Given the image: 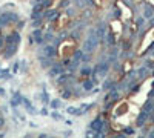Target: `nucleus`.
Instances as JSON below:
<instances>
[{
  "instance_id": "obj_1",
  "label": "nucleus",
  "mask_w": 154,
  "mask_h": 138,
  "mask_svg": "<svg viewBox=\"0 0 154 138\" xmlns=\"http://www.w3.org/2000/svg\"><path fill=\"white\" fill-rule=\"evenodd\" d=\"M103 127H105V123L100 118H96L94 121H91V124H89V129H91L93 132H100Z\"/></svg>"
},
{
  "instance_id": "obj_2",
  "label": "nucleus",
  "mask_w": 154,
  "mask_h": 138,
  "mask_svg": "<svg viewBox=\"0 0 154 138\" xmlns=\"http://www.w3.org/2000/svg\"><path fill=\"white\" fill-rule=\"evenodd\" d=\"M96 43H97V40L94 39V37L91 35L89 39L86 40V43H85V51H88V52H91L94 48H96Z\"/></svg>"
},
{
  "instance_id": "obj_3",
  "label": "nucleus",
  "mask_w": 154,
  "mask_h": 138,
  "mask_svg": "<svg viewBox=\"0 0 154 138\" xmlns=\"http://www.w3.org/2000/svg\"><path fill=\"white\" fill-rule=\"evenodd\" d=\"M15 49H17V46H15V43H10L8 45V48L3 51V55H5V58H10L11 55L15 52Z\"/></svg>"
},
{
  "instance_id": "obj_4",
  "label": "nucleus",
  "mask_w": 154,
  "mask_h": 138,
  "mask_svg": "<svg viewBox=\"0 0 154 138\" xmlns=\"http://www.w3.org/2000/svg\"><path fill=\"white\" fill-rule=\"evenodd\" d=\"M22 103L25 104V109H26V112H28V114H31V115H34L35 114V109L32 107V104H31V101L28 100V98H22Z\"/></svg>"
},
{
  "instance_id": "obj_5",
  "label": "nucleus",
  "mask_w": 154,
  "mask_h": 138,
  "mask_svg": "<svg viewBox=\"0 0 154 138\" xmlns=\"http://www.w3.org/2000/svg\"><path fill=\"white\" fill-rule=\"evenodd\" d=\"M22 95H20V92H14V97H13V100H11V106L15 109L17 106H19L20 103H22Z\"/></svg>"
},
{
  "instance_id": "obj_6",
  "label": "nucleus",
  "mask_w": 154,
  "mask_h": 138,
  "mask_svg": "<svg viewBox=\"0 0 154 138\" xmlns=\"http://www.w3.org/2000/svg\"><path fill=\"white\" fill-rule=\"evenodd\" d=\"M43 52H45V55H46L48 58H51V57L56 55V48L51 46V45H46V46H45V49H43Z\"/></svg>"
},
{
  "instance_id": "obj_7",
  "label": "nucleus",
  "mask_w": 154,
  "mask_h": 138,
  "mask_svg": "<svg viewBox=\"0 0 154 138\" xmlns=\"http://www.w3.org/2000/svg\"><path fill=\"white\" fill-rule=\"evenodd\" d=\"M49 106H51L52 109H59V107H62V100H59V98L51 100V101H49Z\"/></svg>"
},
{
  "instance_id": "obj_8",
  "label": "nucleus",
  "mask_w": 154,
  "mask_h": 138,
  "mask_svg": "<svg viewBox=\"0 0 154 138\" xmlns=\"http://www.w3.org/2000/svg\"><path fill=\"white\" fill-rule=\"evenodd\" d=\"M32 35H34V39H35V42H42V31L40 29H35L34 32H32Z\"/></svg>"
},
{
  "instance_id": "obj_9",
  "label": "nucleus",
  "mask_w": 154,
  "mask_h": 138,
  "mask_svg": "<svg viewBox=\"0 0 154 138\" xmlns=\"http://www.w3.org/2000/svg\"><path fill=\"white\" fill-rule=\"evenodd\" d=\"M83 89L85 91H91L93 89V80H85L83 81Z\"/></svg>"
},
{
  "instance_id": "obj_10",
  "label": "nucleus",
  "mask_w": 154,
  "mask_h": 138,
  "mask_svg": "<svg viewBox=\"0 0 154 138\" xmlns=\"http://www.w3.org/2000/svg\"><path fill=\"white\" fill-rule=\"evenodd\" d=\"M147 115H148L147 112H142V114L139 115V120H137V124H139V126H142V124L145 123V120H147Z\"/></svg>"
},
{
  "instance_id": "obj_11",
  "label": "nucleus",
  "mask_w": 154,
  "mask_h": 138,
  "mask_svg": "<svg viewBox=\"0 0 154 138\" xmlns=\"http://www.w3.org/2000/svg\"><path fill=\"white\" fill-rule=\"evenodd\" d=\"M60 72H63L62 66H60V64H56V66L52 68V71H51V75H56V74H60Z\"/></svg>"
},
{
  "instance_id": "obj_12",
  "label": "nucleus",
  "mask_w": 154,
  "mask_h": 138,
  "mask_svg": "<svg viewBox=\"0 0 154 138\" xmlns=\"http://www.w3.org/2000/svg\"><path fill=\"white\" fill-rule=\"evenodd\" d=\"M40 98H42V101H43L45 104L49 103V98H48V94H46V92H42V94H40Z\"/></svg>"
},
{
  "instance_id": "obj_13",
  "label": "nucleus",
  "mask_w": 154,
  "mask_h": 138,
  "mask_svg": "<svg viewBox=\"0 0 154 138\" xmlns=\"http://www.w3.org/2000/svg\"><path fill=\"white\" fill-rule=\"evenodd\" d=\"M66 112L71 114V115H76V114H77V107H72V106H71V107L66 109Z\"/></svg>"
},
{
  "instance_id": "obj_14",
  "label": "nucleus",
  "mask_w": 154,
  "mask_h": 138,
  "mask_svg": "<svg viewBox=\"0 0 154 138\" xmlns=\"http://www.w3.org/2000/svg\"><path fill=\"white\" fill-rule=\"evenodd\" d=\"M80 72H82V75H89L91 74V68H83Z\"/></svg>"
},
{
  "instance_id": "obj_15",
  "label": "nucleus",
  "mask_w": 154,
  "mask_h": 138,
  "mask_svg": "<svg viewBox=\"0 0 154 138\" xmlns=\"http://www.w3.org/2000/svg\"><path fill=\"white\" fill-rule=\"evenodd\" d=\"M51 118H54V120H63V117H62L60 114H57V112H52V114H51Z\"/></svg>"
},
{
  "instance_id": "obj_16",
  "label": "nucleus",
  "mask_w": 154,
  "mask_h": 138,
  "mask_svg": "<svg viewBox=\"0 0 154 138\" xmlns=\"http://www.w3.org/2000/svg\"><path fill=\"white\" fill-rule=\"evenodd\" d=\"M80 57H82V51H76V54H74V61H79Z\"/></svg>"
},
{
  "instance_id": "obj_17",
  "label": "nucleus",
  "mask_w": 154,
  "mask_h": 138,
  "mask_svg": "<svg viewBox=\"0 0 154 138\" xmlns=\"http://www.w3.org/2000/svg\"><path fill=\"white\" fill-rule=\"evenodd\" d=\"M63 98H69L71 97V91L69 89H65V91H63V95H62Z\"/></svg>"
},
{
  "instance_id": "obj_18",
  "label": "nucleus",
  "mask_w": 154,
  "mask_h": 138,
  "mask_svg": "<svg viewBox=\"0 0 154 138\" xmlns=\"http://www.w3.org/2000/svg\"><path fill=\"white\" fill-rule=\"evenodd\" d=\"M125 134H126V135H133V134H134V131H133L131 127H126V129H125Z\"/></svg>"
},
{
  "instance_id": "obj_19",
  "label": "nucleus",
  "mask_w": 154,
  "mask_h": 138,
  "mask_svg": "<svg viewBox=\"0 0 154 138\" xmlns=\"http://www.w3.org/2000/svg\"><path fill=\"white\" fill-rule=\"evenodd\" d=\"M5 124V118H3V115H0V127H2Z\"/></svg>"
},
{
  "instance_id": "obj_20",
  "label": "nucleus",
  "mask_w": 154,
  "mask_h": 138,
  "mask_svg": "<svg viewBox=\"0 0 154 138\" xmlns=\"http://www.w3.org/2000/svg\"><path fill=\"white\" fill-rule=\"evenodd\" d=\"M3 95H5V89L0 88V97H3Z\"/></svg>"
},
{
  "instance_id": "obj_21",
  "label": "nucleus",
  "mask_w": 154,
  "mask_h": 138,
  "mask_svg": "<svg viewBox=\"0 0 154 138\" xmlns=\"http://www.w3.org/2000/svg\"><path fill=\"white\" fill-rule=\"evenodd\" d=\"M17 68H19V64L15 63V64H14V68H13V71H14V72H17Z\"/></svg>"
},
{
  "instance_id": "obj_22",
  "label": "nucleus",
  "mask_w": 154,
  "mask_h": 138,
  "mask_svg": "<svg viewBox=\"0 0 154 138\" xmlns=\"http://www.w3.org/2000/svg\"><path fill=\"white\" fill-rule=\"evenodd\" d=\"M3 46V39H0V48Z\"/></svg>"
},
{
  "instance_id": "obj_23",
  "label": "nucleus",
  "mask_w": 154,
  "mask_h": 138,
  "mask_svg": "<svg viewBox=\"0 0 154 138\" xmlns=\"http://www.w3.org/2000/svg\"><path fill=\"white\" fill-rule=\"evenodd\" d=\"M116 138H125V137H123V135H119V137H116Z\"/></svg>"
},
{
  "instance_id": "obj_24",
  "label": "nucleus",
  "mask_w": 154,
  "mask_h": 138,
  "mask_svg": "<svg viewBox=\"0 0 154 138\" xmlns=\"http://www.w3.org/2000/svg\"><path fill=\"white\" fill-rule=\"evenodd\" d=\"M5 137V134H0V138H3Z\"/></svg>"
}]
</instances>
